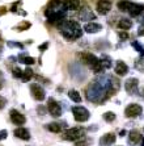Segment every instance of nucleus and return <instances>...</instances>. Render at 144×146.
<instances>
[{"label": "nucleus", "mask_w": 144, "mask_h": 146, "mask_svg": "<svg viewBox=\"0 0 144 146\" xmlns=\"http://www.w3.org/2000/svg\"><path fill=\"white\" fill-rule=\"evenodd\" d=\"M115 139H117V137H115L114 133H107V134H105V136H102L100 138V145L101 146H110L115 142Z\"/></svg>", "instance_id": "nucleus-12"}, {"label": "nucleus", "mask_w": 144, "mask_h": 146, "mask_svg": "<svg viewBox=\"0 0 144 146\" xmlns=\"http://www.w3.org/2000/svg\"><path fill=\"white\" fill-rule=\"evenodd\" d=\"M13 133H14V136H16L17 138L24 139V141H28V139H30V132H29L26 128H22V126H20V128L14 129Z\"/></svg>", "instance_id": "nucleus-13"}, {"label": "nucleus", "mask_w": 144, "mask_h": 146, "mask_svg": "<svg viewBox=\"0 0 144 146\" xmlns=\"http://www.w3.org/2000/svg\"><path fill=\"white\" fill-rule=\"evenodd\" d=\"M30 27V24H29V23H24L22 25H18V29H20V31H22V29H26V28H29Z\"/></svg>", "instance_id": "nucleus-35"}, {"label": "nucleus", "mask_w": 144, "mask_h": 146, "mask_svg": "<svg viewBox=\"0 0 144 146\" xmlns=\"http://www.w3.org/2000/svg\"><path fill=\"white\" fill-rule=\"evenodd\" d=\"M5 104H7V99L3 98V96H0V109H3L4 107H5Z\"/></svg>", "instance_id": "nucleus-33"}, {"label": "nucleus", "mask_w": 144, "mask_h": 146, "mask_svg": "<svg viewBox=\"0 0 144 146\" xmlns=\"http://www.w3.org/2000/svg\"><path fill=\"white\" fill-rule=\"evenodd\" d=\"M104 120L107 122H113L115 120V113L114 112H106L104 113Z\"/></svg>", "instance_id": "nucleus-26"}, {"label": "nucleus", "mask_w": 144, "mask_h": 146, "mask_svg": "<svg viewBox=\"0 0 144 146\" xmlns=\"http://www.w3.org/2000/svg\"><path fill=\"white\" fill-rule=\"evenodd\" d=\"M3 87V75H1V71H0V88Z\"/></svg>", "instance_id": "nucleus-38"}, {"label": "nucleus", "mask_w": 144, "mask_h": 146, "mask_svg": "<svg viewBox=\"0 0 144 146\" xmlns=\"http://www.w3.org/2000/svg\"><path fill=\"white\" fill-rule=\"evenodd\" d=\"M96 9L100 15H107L111 9V3L109 0H98Z\"/></svg>", "instance_id": "nucleus-11"}, {"label": "nucleus", "mask_w": 144, "mask_h": 146, "mask_svg": "<svg viewBox=\"0 0 144 146\" xmlns=\"http://www.w3.org/2000/svg\"><path fill=\"white\" fill-rule=\"evenodd\" d=\"M68 96H70V99L72 100V102H75V103H81V95L76 91V90H71V91L68 92Z\"/></svg>", "instance_id": "nucleus-22"}, {"label": "nucleus", "mask_w": 144, "mask_h": 146, "mask_svg": "<svg viewBox=\"0 0 144 146\" xmlns=\"http://www.w3.org/2000/svg\"><path fill=\"white\" fill-rule=\"evenodd\" d=\"M47 46H49V44H47V42H46V44H43V45H42V46H39V50H41V51L46 50V49H47Z\"/></svg>", "instance_id": "nucleus-37"}, {"label": "nucleus", "mask_w": 144, "mask_h": 146, "mask_svg": "<svg viewBox=\"0 0 144 146\" xmlns=\"http://www.w3.org/2000/svg\"><path fill=\"white\" fill-rule=\"evenodd\" d=\"M47 111H49L50 115L54 116V117H59V116H62L60 104H59L57 100H54L53 98H50L49 100H47Z\"/></svg>", "instance_id": "nucleus-6"}, {"label": "nucleus", "mask_w": 144, "mask_h": 146, "mask_svg": "<svg viewBox=\"0 0 144 146\" xmlns=\"http://www.w3.org/2000/svg\"><path fill=\"white\" fill-rule=\"evenodd\" d=\"M64 7L66 9L76 11L80 8V0H64Z\"/></svg>", "instance_id": "nucleus-17"}, {"label": "nucleus", "mask_w": 144, "mask_h": 146, "mask_svg": "<svg viewBox=\"0 0 144 146\" xmlns=\"http://www.w3.org/2000/svg\"><path fill=\"white\" fill-rule=\"evenodd\" d=\"M141 138H143L141 134L135 129L128 133V143H130V145H136L139 141H141Z\"/></svg>", "instance_id": "nucleus-16"}, {"label": "nucleus", "mask_w": 144, "mask_h": 146, "mask_svg": "<svg viewBox=\"0 0 144 146\" xmlns=\"http://www.w3.org/2000/svg\"><path fill=\"white\" fill-rule=\"evenodd\" d=\"M126 134H127V132H126V130H121V136L122 137H124Z\"/></svg>", "instance_id": "nucleus-39"}, {"label": "nucleus", "mask_w": 144, "mask_h": 146, "mask_svg": "<svg viewBox=\"0 0 144 146\" xmlns=\"http://www.w3.org/2000/svg\"><path fill=\"white\" fill-rule=\"evenodd\" d=\"M140 96H141V98H144V88L140 90Z\"/></svg>", "instance_id": "nucleus-40"}, {"label": "nucleus", "mask_w": 144, "mask_h": 146, "mask_svg": "<svg viewBox=\"0 0 144 146\" xmlns=\"http://www.w3.org/2000/svg\"><path fill=\"white\" fill-rule=\"evenodd\" d=\"M92 143V139H88V138H83L80 141H77L76 142V146H88Z\"/></svg>", "instance_id": "nucleus-28"}, {"label": "nucleus", "mask_w": 144, "mask_h": 146, "mask_svg": "<svg viewBox=\"0 0 144 146\" xmlns=\"http://www.w3.org/2000/svg\"><path fill=\"white\" fill-rule=\"evenodd\" d=\"M114 70H115V74H117V75H119V76H124V75L128 72V66L126 65L124 62L118 61L117 63H115Z\"/></svg>", "instance_id": "nucleus-14"}, {"label": "nucleus", "mask_w": 144, "mask_h": 146, "mask_svg": "<svg viewBox=\"0 0 144 146\" xmlns=\"http://www.w3.org/2000/svg\"><path fill=\"white\" fill-rule=\"evenodd\" d=\"M7 134H8V132L5 129H3V130H0V141H3V139H5L7 138Z\"/></svg>", "instance_id": "nucleus-32"}, {"label": "nucleus", "mask_w": 144, "mask_h": 146, "mask_svg": "<svg viewBox=\"0 0 144 146\" xmlns=\"http://www.w3.org/2000/svg\"><path fill=\"white\" fill-rule=\"evenodd\" d=\"M60 33L63 34L64 38H67L70 41H74L79 38L83 33L80 25L76 21H63L60 25Z\"/></svg>", "instance_id": "nucleus-1"}, {"label": "nucleus", "mask_w": 144, "mask_h": 146, "mask_svg": "<svg viewBox=\"0 0 144 146\" xmlns=\"http://www.w3.org/2000/svg\"><path fill=\"white\" fill-rule=\"evenodd\" d=\"M101 63H102V66H104L105 68L111 67V59L107 57V55H104V57H102V62H101Z\"/></svg>", "instance_id": "nucleus-27"}, {"label": "nucleus", "mask_w": 144, "mask_h": 146, "mask_svg": "<svg viewBox=\"0 0 144 146\" xmlns=\"http://www.w3.org/2000/svg\"><path fill=\"white\" fill-rule=\"evenodd\" d=\"M62 128H63V125L59 124V122H50V124H47V129L53 133H60Z\"/></svg>", "instance_id": "nucleus-21"}, {"label": "nucleus", "mask_w": 144, "mask_h": 146, "mask_svg": "<svg viewBox=\"0 0 144 146\" xmlns=\"http://www.w3.org/2000/svg\"><path fill=\"white\" fill-rule=\"evenodd\" d=\"M12 72H13V76H14V78H22V72L24 71H21L18 67H14L13 70H12Z\"/></svg>", "instance_id": "nucleus-30"}, {"label": "nucleus", "mask_w": 144, "mask_h": 146, "mask_svg": "<svg viewBox=\"0 0 144 146\" xmlns=\"http://www.w3.org/2000/svg\"><path fill=\"white\" fill-rule=\"evenodd\" d=\"M131 5H132V3H131V1H127V0H121V1L117 4L118 9L122 11V12H128Z\"/></svg>", "instance_id": "nucleus-20"}, {"label": "nucleus", "mask_w": 144, "mask_h": 146, "mask_svg": "<svg viewBox=\"0 0 144 146\" xmlns=\"http://www.w3.org/2000/svg\"><path fill=\"white\" fill-rule=\"evenodd\" d=\"M66 7H64V1L62 0H53L49 7L46 9V16L49 19V21H57V20H62L63 15L66 12Z\"/></svg>", "instance_id": "nucleus-2"}, {"label": "nucleus", "mask_w": 144, "mask_h": 146, "mask_svg": "<svg viewBox=\"0 0 144 146\" xmlns=\"http://www.w3.org/2000/svg\"><path fill=\"white\" fill-rule=\"evenodd\" d=\"M30 91H32V95H33V98L36 99V100H38V102H42V100L46 98L45 90L42 88L39 84H37V83H33V84L30 86Z\"/></svg>", "instance_id": "nucleus-8"}, {"label": "nucleus", "mask_w": 144, "mask_h": 146, "mask_svg": "<svg viewBox=\"0 0 144 146\" xmlns=\"http://www.w3.org/2000/svg\"><path fill=\"white\" fill-rule=\"evenodd\" d=\"M119 38H121V40H127V38H128V33L126 31H121V32H119Z\"/></svg>", "instance_id": "nucleus-31"}, {"label": "nucleus", "mask_w": 144, "mask_h": 146, "mask_svg": "<svg viewBox=\"0 0 144 146\" xmlns=\"http://www.w3.org/2000/svg\"><path fill=\"white\" fill-rule=\"evenodd\" d=\"M102 29V25L97 24V23H88V24L84 25V31L87 33H97Z\"/></svg>", "instance_id": "nucleus-15"}, {"label": "nucleus", "mask_w": 144, "mask_h": 146, "mask_svg": "<svg viewBox=\"0 0 144 146\" xmlns=\"http://www.w3.org/2000/svg\"><path fill=\"white\" fill-rule=\"evenodd\" d=\"M135 68H136L137 71L144 72V59L143 58H139V59L135 62Z\"/></svg>", "instance_id": "nucleus-25"}, {"label": "nucleus", "mask_w": 144, "mask_h": 146, "mask_svg": "<svg viewBox=\"0 0 144 146\" xmlns=\"http://www.w3.org/2000/svg\"><path fill=\"white\" fill-rule=\"evenodd\" d=\"M9 117H11V121L13 122L14 125H24L26 122V119L22 113H20L17 109H11L9 112Z\"/></svg>", "instance_id": "nucleus-9"}, {"label": "nucleus", "mask_w": 144, "mask_h": 146, "mask_svg": "<svg viewBox=\"0 0 144 146\" xmlns=\"http://www.w3.org/2000/svg\"><path fill=\"white\" fill-rule=\"evenodd\" d=\"M137 34H139V36H144V25L139 27V32H137Z\"/></svg>", "instance_id": "nucleus-36"}, {"label": "nucleus", "mask_w": 144, "mask_h": 146, "mask_svg": "<svg viewBox=\"0 0 144 146\" xmlns=\"http://www.w3.org/2000/svg\"><path fill=\"white\" fill-rule=\"evenodd\" d=\"M141 112H143V108H141L139 104H135V103L127 106V108L124 109V115H126V117H128V119L139 117V116L141 115Z\"/></svg>", "instance_id": "nucleus-7"}, {"label": "nucleus", "mask_w": 144, "mask_h": 146, "mask_svg": "<svg viewBox=\"0 0 144 146\" xmlns=\"http://www.w3.org/2000/svg\"><path fill=\"white\" fill-rule=\"evenodd\" d=\"M63 138L67 139V141H80V139L85 138V129L81 128V126H77V128H72V129H68L63 133Z\"/></svg>", "instance_id": "nucleus-4"}, {"label": "nucleus", "mask_w": 144, "mask_h": 146, "mask_svg": "<svg viewBox=\"0 0 144 146\" xmlns=\"http://www.w3.org/2000/svg\"><path fill=\"white\" fill-rule=\"evenodd\" d=\"M131 27H132V21L128 20V19H121L119 23H118V28L122 29V31H127Z\"/></svg>", "instance_id": "nucleus-19"}, {"label": "nucleus", "mask_w": 144, "mask_h": 146, "mask_svg": "<svg viewBox=\"0 0 144 146\" xmlns=\"http://www.w3.org/2000/svg\"><path fill=\"white\" fill-rule=\"evenodd\" d=\"M33 75H34L33 74V70H32L30 67H28L26 70L22 72V78H21V79H22V80H25V82H28V80H30V79L33 78Z\"/></svg>", "instance_id": "nucleus-24"}, {"label": "nucleus", "mask_w": 144, "mask_h": 146, "mask_svg": "<svg viewBox=\"0 0 144 146\" xmlns=\"http://www.w3.org/2000/svg\"><path fill=\"white\" fill-rule=\"evenodd\" d=\"M141 146H144V137L141 138Z\"/></svg>", "instance_id": "nucleus-41"}, {"label": "nucleus", "mask_w": 144, "mask_h": 146, "mask_svg": "<svg viewBox=\"0 0 144 146\" xmlns=\"http://www.w3.org/2000/svg\"><path fill=\"white\" fill-rule=\"evenodd\" d=\"M18 59H20L21 63H25V65H33L36 62V59L33 57H28V55H20Z\"/></svg>", "instance_id": "nucleus-23"}, {"label": "nucleus", "mask_w": 144, "mask_h": 146, "mask_svg": "<svg viewBox=\"0 0 144 146\" xmlns=\"http://www.w3.org/2000/svg\"><path fill=\"white\" fill-rule=\"evenodd\" d=\"M143 11H144V5H140V4H134V3H132V5H131L130 11H128V13H130V16L135 17V16H139V15H140Z\"/></svg>", "instance_id": "nucleus-18"}, {"label": "nucleus", "mask_w": 144, "mask_h": 146, "mask_svg": "<svg viewBox=\"0 0 144 146\" xmlns=\"http://www.w3.org/2000/svg\"><path fill=\"white\" fill-rule=\"evenodd\" d=\"M37 111H38V113L39 115H46V112H47V108H45V107H42V106H39L37 108Z\"/></svg>", "instance_id": "nucleus-34"}, {"label": "nucleus", "mask_w": 144, "mask_h": 146, "mask_svg": "<svg viewBox=\"0 0 144 146\" xmlns=\"http://www.w3.org/2000/svg\"><path fill=\"white\" fill-rule=\"evenodd\" d=\"M137 86H139V80H137L136 78H130L124 82V90H126L127 94H130V95H132V94L136 92Z\"/></svg>", "instance_id": "nucleus-10"}, {"label": "nucleus", "mask_w": 144, "mask_h": 146, "mask_svg": "<svg viewBox=\"0 0 144 146\" xmlns=\"http://www.w3.org/2000/svg\"><path fill=\"white\" fill-rule=\"evenodd\" d=\"M72 115H74L75 120L77 122H85L89 120L91 117V113L85 107H72Z\"/></svg>", "instance_id": "nucleus-5"}, {"label": "nucleus", "mask_w": 144, "mask_h": 146, "mask_svg": "<svg viewBox=\"0 0 144 146\" xmlns=\"http://www.w3.org/2000/svg\"><path fill=\"white\" fill-rule=\"evenodd\" d=\"M80 59L84 65L89 66L92 71L96 72V74H100V72H102L105 70V67L102 66L101 61L96 55L92 54V53H83V54H80Z\"/></svg>", "instance_id": "nucleus-3"}, {"label": "nucleus", "mask_w": 144, "mask_h": 146, "mask_svg": "<svg viewBox=\"0 0 144 146\" xmlns=\"http://www.w3.org/2000/svg\"><path fill=\"white\" fill-rule=\"evenodd\" d=\"M132 46H134V48L136 49V50L139 51V53H140L141 57H143V55H144V48H143V46H141L140 44H137L136 41H135V42H132Z\"/></svg>", "instance_id": "nucleus-29"}]
</instances>
